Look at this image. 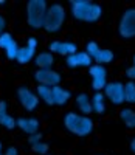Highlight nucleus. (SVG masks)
<instances>
[{"instance_id":"1","label":"nucleus","mask_w":135,"mask_h":155,"mask_svg":"<svg viewBox=\"0 0 135 155\" xmlns=\"http://www.w3.org/2000/svg\"><path fill=\"white\" fill-rule=\"evenodd\" d=\"M70 11H72V16L76 20L87 22V23L96 22L103 16L101 5H98L95 2H90V0H72Z\"/></svg>"},{"instance_id":"11","label":"nucleus","mask_w":135,"mask_h":155,"mask_svg":"<svg viewBox=\"0 0 135 155\" xmlns=\"http://www.w3.org/2000/svg\"><path fill=\"white\" fill-rule=\"evenodd\" d=\"M92 61L93 59L86 53V51H76L75 54L67 56L65 64H67V67H70V68H78V67H90Z\"/></svg>"},{"instance_id":"2","label":"nucleus","mask_w":135,"mask_h":155,"mask_svg":"<svg viewBox=\"0 0 135 155\" xmlns=\"http://www.w3.org/2000/svg\"><path fill=\"white\" fill-rule=\"evenodd\" d=\"M64 126L69 132L76 137H87L93 130V121L86 115L69 112L64 116Z\"/></svg>"},{"instance_id":"26","label":"nucleus","mask_w":135,"mask_h":155,"mask_svg":"<svg viewBox=\"0 0 135 155\" xmlns=\"http://www.w3.org/2000/svg\"><path fill=\"white\" fill-rule=\"evenodd\" d=\"M12 41H14V39H12V36L9 34V33H3L2 36H0V48H2V50H5Z\"/></svg>"},{"instance_id":"16","label":"nucleus","mask_w":135,"mask_h":155,"mask_svg":"<svg viewBox=\"0 0 135 155\" xmlns=\"http://www.w3.org/2000/svg\"><path fill=\"white\" fill-rule=\"evenodd\" d=\"M75 101H76V106H78L81 115L89 116V113H92V102H90V96L87 93H79Z\"/></svg>"},{"instance_id":"17","label":"nucleus","mask_w":135,"mask_h":155,"mask_svg":"<svg viewBox=\"0 0 135 155\" xmlns=\"http://www.w3.org/2000/svg\"><path fill=\"white\" fill-rule=\"evenodd\" d=\"M90 102H92V112H95L98 115H103L106 112V96L101 93V92H96L90 98Z\"/></svg>"},{"instance_id":"3","label":"nucleus","mask_w":135,"mask_h":155,"mask_svg":"<svg viewBox=\"0 0 135 155\" xmlns=\"http://www.w3.org/2000/svg\"><path fill=\"white\" fill-rule=\"evenodd\" d=\"M48 5L45 0H30L26 3V23L33 30L44 28Z\"/></svg>"},{"instance_id":"7","label":"nucleus","mask_w":135,"mask_h":155,"mask_svg":"<svg viewBox=\"0 0 135 155\" xmlns=\"http://www.w3.org/2000/svg\"><path fill=\"white\" fill-rule=\"evenodd\" d=\"M89 74L92 78V87L95 92H101L104 90L106 84H107V70L104 65H90L89 67Z\"/></svg>"},{"instance_id":"15","label":"nucleus","mask_w":135,"mask_h":155,"mask_svg":"<svg viewBox=\"0 0 135 155\" xmlns=\"http://www.w3.org/2000/svg\"><path fill=\"white\" fill-rule=\"evenodd\" d=\"M53 62H55V58L50 51H42L37 56H34V64L37 68H51Z\"/></svg>"},{"instance_id":"28","label":"nucleus","mask_w":135,"mask_h":155,"mask_svg":"<svg viewBox=\"0 0 135 155\" xmlns=\"http://www.w3.org/2000/svg\"><path fill=\"white\" fill-rule=\"evenodd\" d=\"M126 76L129 78V79H130L132 82L135 81V67H133V65H132V67H129V68L126 70Z\"/></svg>"},{"instance_id":"25","label":"nucleus","mask_w":135,"mask_h":155,"mask_svg":"<svg viewBox=\"0 0 135 155\" xmlns=\"http://www.w3.org/2000/svg\"><path fill=\"white\" fill-rule=\"evenodd\" d=\"M98 51H100V45H98L96 42H93V41H92V42H89V44H87V47H86V53H87L92 59L96 56Z\"/></svg>"},{"instance_id":"31","label":"nucleus","mask_w":135,"mask_h":155,"mask_svg":"<svg viewBox=\"0 0 135 155\" xmlns=\"http://www.w3.org/2000/svg\"><path fill=\"white\" fill-rule=\"evenodd\" d=\"M26 45L31 47V48H36V47H37V39H36V37H30L28 42H26Z\"/></svg>"},{"instance_id":"37","label":"nucleus","mask_w":135,"mask_h":155,"mask_svg":"<svg viewBox=\"0 0 135 155\" xmlns=\"http://www.w3.org/2000/svg\"><path fill=\"white\" fill-rule=\"evenodd\" d=\"M47 155H48V153H47Z\"/></svg>"},{"instance_id":"30","label":"nucleus","mask_w":135,"mask_h":155,"mask_svg":"<svg viewBox=\"0 0 135 155\" xmlns=\"http://www.w3.org/2000/svg\"><path fill=\"white\" fill-rule=\"evenodd\" d=\"M5 155H19V150H17V147H14V146H9V147L5 150Z\"/></svg>"},{"instance_id":"4","label":"nucleus","mask_w":135,"mask_h":155,"mask_svg":"<svg viewBox=\"0 0 135 155\" xmlns=\"http://www.w3.org/2000/svg\"><path fill=\"white\" fill-rule=\"evenodd\" d=\"M65 22V9L59 3H53L47 9V16L44 22V30L48 33H58Z\"/></svg>"},{"instance_id":"27","label":"nucleus","mask_w":135,"mask_h":155,"mask_svg":"<svg viewBox=\"0 0 135 155\" xmlns=\"http://www.w3.org/2000/svg\"><path fill=\"white\" fill-rule=\"evenodd\" d=\"M39 141H42V134H33V135H30V138H28V143L33 146V144H36V143H39Z\"/></svg>"},{"instance_id":"22","label":"nucleus","mask_w":135,"mask_h":155,"mask_svg":"<svg viewBox=\"0 0 135 155\" xmlns=\"http://www.w3.org/2000/svg\"><path fill=\"white\" fill-rule=\"evenodd\" d=\"M124 101L129 104H135V84L132 81L124 84Z\"/></svg>"},{"instance_id":"36","label":"nucleus","mask_w":135,"mask_h":155,"mask_svg":"<svg viewBox=\"0 0 135 155\" xmlns=\"http://www.w3.org/2000/svg\"><path fill=\"white\" fill-rule=\"evenodd\" d=\"M0 155H5V153H0Z\"/></svg>"},{"instance_id":"5","label":"nucleus","mask_w":135,"mask_h":155,"mask_svg":"<svg viewBox=\"0 0 135 155\" xmlns=\"http://www.w3.org/2000/svg\"><path fill=\"white\" fill-rule=\"evenodd\" d=\"M118 33L124 39L135 37V8H129L124 11L121 16L120 25H118Z\"/></svg>"},{"instance_id":"34","label":"nucleus","mask_w":135,"mask_h":155,"mask_svg":"<svg viewBox=\"0 0 135 155\" xmlns=\"http://www.w3.org/2000/svg\"><path fill=\"white\" fill-rule=\"evenodd\" d=\"M0 5H5V0H0Z\"/></svg>"},{"instance_id":"23","label":"nucleus","mask_w":135,"mask_h":155,"mask_svg":"<svg viewBox=\"0 0 135 155\" xmlns=\"http://www.w3.org/2000/svg\"><path fill=\"white\" fill-rule=\"evenodd\" d=\"M19 45H17V42L16 41H12L6 48H5V54H6V58L9 59V61H16L17 59V53H19Z\"/></svg>"},{"instance_id":"9","label":"nucleus","mask_w":135,"mask_h":155,"mask_svg":"<svg viewBox=\"0 0 135 155\" xmlns=\"http://www.w3.org/2000/svg\"><path fill=\"white\" fill-rule=\"evenodd\" d=\"M17 98H19L20 106L28 112L36 110V107L39 104V96L36 95V92H33V90L28 88V87H19Z\"/></svg>"},{"instance_id":"18","label":"nucleus","mask_w":135,"mask_h":155,"mask_svg":"<svg viewBox=\"0 0 135 155\" xmlns=\"http://www.w3.org/2000/svg\"><path fill=\"white\" fill-rule=\"evenodd\" d=\"M34 56H36V48H31V47H20L19 48V53H17V62L19 64H28L31 61H34Z\"/></svg>"},{"instance_id":"29","label":"nucleus","mask_w":135,"mask_h":155,"mask_svg":"<svg viewBox=\"0 0 135 155\" xmlns=\"http://www.w3.org/2000/svg\"><path fill=\"white\" fill-rule=\"evenodd\" d=\"M6 30V19L3 16H0V36H2Z\"/></svg>"},{"instance_id":"14","label":"nucleus","mask_w":135,"mask_h":155,"mask_svg":"<svg viewBox=\"0 0 135 155\" xmlns=\"http://www.w3.org/2000/svg\"><path fill=\"white\" fill-rule=\"evenodd\" d=\"M0 126H3L5 129H14L16 127V120L8 113L6 101H0Z\"/></svg>"},{"instance_id":"19","label":"nucleus","mask_w":135,"mask_h":155,"mask_svg":"<svg viewBox=\"0 0 135 155\" xmlns=\"http://www.w3.org/2000/svg\"><path fill=\"white\" fill-rule=\"evenodd\" d=\"M113 53L110 50H107V48H100V51L96 53V56L93 58V61H96L98 65H104V64H109L113 61Z\"/></svg>"},{"instance_id":"35","label":"nucleus","mask_w":135,"mask_h":155,"mask_svg":"<svg viewBox=\"0 0 135 155\" xmlns=\"http://www.w3.org/2000/svg\"><path fill=\"white\" fill-rule=\"evenodd\" d=\"M132 61H133V67H135V56H133V59H132Z\"/></svg>"},{"instance_id":"21","label":"nucleus","mask_w":135,"mask_h":155,"mask_svg":"<svg viewBox=\"0 0 135 155\" xmlns=\"http://www.w3.org/2000/svg\"><path fill=\"white\" fill-rule=\"evenodd\" d=\"M120 118L121 121L124 123L126 127L129 129H135V112L130 110V109H123L120 112Z\"/></svg>"},{"instance_id":"32","label":"nucleus","mask_w":135,"mask_h":155,"mask_svg":"<svg viewBox=\"0 0 135 155\" xmlns=\"http://www.w3.org/2000/svg\"><path fill=\"white\" fill-rule=\"evenodd\" d=\"M130 150L135 153V137L132 138V141H130Z\"/></svg>"},{"instance_id":"24","label":"nucleus","mask_w":135,"mask_h":155,"mask_svg":"<svg viewBox=\"0 0 135 155\" xmlns=\"http://www.w3.org/2000/svg\"><path fill=\"white\" fill-rule=\"evenodd\" d=\"M31 150H33L34 153H37V155H47V152H48V144L44 143V141H39V143H36V144L31 146Z\"/></svg>"},{"instance_id":"13","label":"nucleus","mask_w":135,"mask_h":155,"mask_svg":"<svg viewBox=\"0 0 135 155\" xmlns=\"http://www.w3.org/2000/svg\"><path fill=\"white\" fill-rule=\"evenodd\" d=\"M51 93H53V106H65L67 102L70 101L72 93L70 90H67L61 85H56L51 88Z\"/></svg>"},{"instance_id":"10","label":"nucleus","mask_w":135,"mask_h":155,"mask_svg":"<svg viewBox=\"0 0 135 155\" xmlns=\"http://www.w3.org/2000/svg\"><path fill=\"white\" fill-rule=\"evenodd\" d=\"M50 53H56L61 56H72L78 51V45L73 42H62V41H53L50 42Z\"/></svg>"},{"instance_id":"20","label":"nucleus","mask_w":135,"mask_h":155,"mask_svg":"<svg viewBox=\"0 0 135 155\" xmlns=\"http://www.w3.org/2000/svg\"><path fill=\"white\" fill-rule=\"evenodd\" d=\"M36 95L39 96V101H44L47 106H53V93H51V87L39 85Z\"/></svg>"},{"instance_id":"8","label":"nucleus","mask_w":135,"mask_h":155,"mask_svg":"<svg viewBox=\"0 0 135 155\" xmlns=\"http://www.w3.org/2000/svg\"><path fill=\"white\" fill-rule=\"evenodd\" d=\"M104 96L109 99L112 104H123L124 102V84L118 81L115 82H107L104 87Z\"/></svg>"},{"instance_id":"12","label":"nucleus","mask_w":135,"mask_h":155,"mask_svg":"<svg viewBox=\"0 0 135 155\" xmlns=\"http://www.w3.org/2000/svg\"><path fill=\"white\" fill-rule=\"evenodd\" d=\"M16 126L20 129L22 132L28 134V135H33V134H37L39 132V120L37 118H19L16 120Z\"/></svg>"},{"instance_id":"33","label":"nucleus","mask_w":135,"mask_h":155,"mask_svg":"<svg viewBox=\"0 0 135 155\" xmlns=\"http://www.w3.org/2000/svg\"><path fill=\"white\" fill-rule=\"evenodd\" d=\"M2 150H3V143L0 141V153H2Z\"/></svg>"},{"instance_id":"6","label":"nucleus","mask_w":135,"mask_h":155,"mask_svg":"<svg viewBox=\"0 0 135 155\" xmlns=\"http://www.w3.org/2000/svg\"><path fill=\"white\" fill-rule=\"evenodd\" d=\"M34 79L37 81L39 85H45V87H56L61 82V74L55 71L53 68H37L34 73Z\"/></svg>"}]
</instances>
